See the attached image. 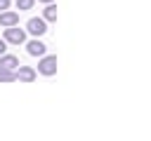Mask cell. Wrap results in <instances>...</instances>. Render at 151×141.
<instances>
[{
    "label": "cell",
    "instance_id": "1",
    "mask_svg": "<svg viewBox=\"0 0 151 141\" xmlns=\"http://www.w3.org/2000/svg\"><path fill=\"white\" fill-rule=\"evenodd\" d=\"M2 40H5L7 45H24V42H26V31L19 28V24L7 26V28L2 31Z\"/></svg>",
    "mask_w": 151,
    "mask_h": 141
},
{
    "label": "cell",
    "instance_id": "2",
    "mask_svg": "<svg viewBox=\"0 0 151 141\" xmlns=\"http://www.w3.org/2000/svg\"><path fill=\"white\" fill-rule=\"evenodd\" d=\"M26 31H28L31 35L40 38V35H45V33H47V21H45L42 16H31V19L26 21Z\"/></svg>",
    "mask_w": 151,
    "mask_h": 141
},
{
    "label": "cell",
    "instance_id": "3",
    "mask_svg": "<svg viewBox=\"0 0 151 141\" xmlns=\"http://www.w3.org/2000/svg\"><path fill=\"white\" fill-rule=\"evenodd\" d=\"M38 73L42 75H54L57 73V56L54 54H42L38 61Z\"/></svg>",
    "mask_w": 151,
    "mask_h": 141
},
{
    "label": "cell",
    "instance_id": "4",
    "mask_svg": "<svg viewBox=\"0 0 151 141\" xmlns=\"http://www.w3.org/2000/svg\"><path fill=\"white\" fill-rule=\"evenodd\" d=\"M14 75H17V80H21V82H33V80H35V68L19 63V66L14 68Z\"/></svg>",
    "mask_w": 151,
    "mask_h": 141
},
{
    "label": "cell",
    "instance_id": "5",
    "mask_svg": "<svg viewBox=\"0 0 151 141\" xmlns=\"http://www.w3.org/2000/svg\"><path fill=\"white\" fill-rule=\"evenodd\" d=\"M26 52H28L31 56H42V54L47 52V45L40 42V40H31V42H26Z\"/></svg>",
    "mask_w": 151,
    "mask_h": 141
},
{
    "label": "cell",
    "instance_id": "6",
    "mask_svg": "<svg viewBox=\"0 0 151 141\" xmlns=\"http://www.w3.org/2000/svg\"><path fill=\"white\" fill-rule=\"evenodd\" d=\"M14 24H19V12H12V9L0 12V26H2V28L14 26Z\"/></svg>",
    "mask_w": 151,
    "mask_h": 141
},
{
    "label": "cell",
    "instance_id": "7",
    "mask_svg": "<svg viewBox=\"0 0 151 141\" xmlns=\"http://www.w3.org/2000/svg\"><path fill=\"white\" fill-rule=\"evenodd\" d=\"M19 66V59L14 54H0V68H17Z\"/></svg>",
    "mask_w": 151,
    "mask_h": 141
},
{
    "label": "cell",
    "instance_id": "8",
    "mask_svg": "<svg viewBox=\"0 0 151 141\" xmlns=\"http://www.w3.org/2000/svg\"><path fill=\"white\" fill-rule=\"evenodd\" d=\"M42 19L45 21H57V5L47 2V7L42 9Z\"/></svg>",
    "mask_w": 151,
    "mask_h": 141
},
{
    "label": "cell",
    "instance_id": "9",
    "mask_svg": "<svg viewBox=\"0 0 151 141\" xmlns=\"http://www.w3.org/2000/svg\"><path fill=\"white\" fill-rule=\"evenodd\" d=\"M17 75H14V68H0V82H14Z\"/></svg>",
    "mask_w": 151,
    "mask_h": 141
},
{
    "label": "cell",
    "instance_id": "10",
    "mask_svg": "<svg viewBox=\"0 0 151 141\" xmlns=\"http://www.w3.org/2000/svg\"><path fill=\"white\" fill-rule=\"evenodd\" d=\"M35 5V0H17V9L19 12H24V9H31Z\"/></svg>",
    "mask_w": 151,
    "mask_h": 141
},
{
    "label": "cell",
    "instance_id": "11",
    "mask_svg": "<svg viewBox=\"0 0 151 141\" xmlns=\"http://www.w3.org/2000/svg\"><path fill=\"white\" fill-rule=\"evenodd\" d=\"M9 5H12V0H0V12L9 9Z\"/></svg>",
    "mask_w": 151,
    "mask_h": 141
},
{
    "label": "cell",
    "instance_id": "12",
    "mask_svg": "<svg viewBox=\"0 0 151 141\" xmlns=\"http://www.w3.org/2000/svg\"><path fill=\"white\" fill-rule=\"evenodd\" d=\"M5 52H7V42L0 38V54H5Z\"/></svg>",
    "mask_w": 151,
    "mask_h": 141
},
{
    "label": "cell",
    "instance_id": "13",
    "mask_svg": "<svg viewBox=\"0 0 151 141\" xmlns=\"http://www.w3.org/2000/svg\"><path fill=\"white\" fill-rule=\"evenodd\" d=\"M38 2H45V5H47V2H54V0H38Z\"/></svg>",
    "mask_w": 151,
    "mask_h": 141
}]
</instances>
